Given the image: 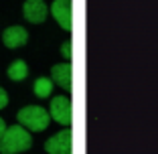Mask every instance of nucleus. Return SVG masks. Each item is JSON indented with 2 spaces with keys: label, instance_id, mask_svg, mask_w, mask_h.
Masks as SVG:
<instances>
[{
  "label": "nucleus",
  "instance_id": "1",
  "mask_svg": "<svg viewBox=\"0 0 158 154\" xmlns=\"http://www.w3.org/2000/svg\"><path fill=\"white\" fill-rule=\"evenodd\" d=\"M31 146H33V136L20 124L6 128L4 136L0 138V152L2 154H20L27 152Z\"/></svg>",
  "mask_w": 158,
  "mask_h": 154
},
{
  "label": "nucleus",
  "instance_id": "2",
  "mask_svg": "<svg viewBox=\"0 0 158 154\" xmlns=\"http://www.w3.org/2000/svg\"><path fill=\"white\" fill-rule=\"evenodd\" d=\"M16 120L28 132H43V130L49 128L51 114H47V110L41 106H27L16 114Z\"/></svg>",
  "mask_w": 158,
  "mask_h": 154
},
{
  "label": "nucleus",
  "instance_id": "3",
  "mask_svg": "<svg viewBox=\"0 0 158 154\" xmlns=\"http://www.w3.org/2000/svg\"><path fill=\"white\" fill-rule=\"evenodd\" d=\"M51 118L61 124V126H69L71 118H73V107H71V99L65 95H57L51 102V110H49Z\"/></svg>",
  "mask_w": 158,
  "mask_h": 154
},
{
  "label": "nucleus",
  "instance_id": "4",
  "mask_svg": "<svg viewBox=\"0 0 158 154\" xmlns=\"http://www.w3.org/2000/svg\"><path fill=\"white\" fill-rule=\"evenodd\" d=\"M71 146H73V132L65 128L47 140L45 150L49 154H71Z\"/></svg>",
  "mask_w": 158,
  "mask_h": 154
},
{
  "label": "nucleus",
  "instance_id": "5",
  "mask_svg": "<svg viewBox=\"0 0 158 154\" xmlns=\"http://www.w3.org/2000/svg\"><path fill=\"white\" fill-rule=\"evenodd\" d=\"M51 14L53 19L59 23V27L67 33L73 28V8H71V0H55L51 4Z\"/></svg>",
  "mask_w": 158,
  "mask_h": 154
},
{
  "label": "nucleus",
  "instance_id": "6",
  "mask_svg": "<svg viewBox=\"0 0 158 154\" xmlns=\"http://www.w3.org/2000/svg\"><path fill=\"white\" fill-rule=\"evenodd\" d=\"M23 14L28 23L41 24V23H45L47 14H49V8H47V4L43 0H27L23 4Z\"/></svg>",
  "mask_w": 158,
  "mask_h": 154
},
{
  "label": "nucleus",
  "instance_id": "7",
  "mask_svg": "<svg viewBox=\"0 0 158 154\" xmlns=\"http://www.w3.org/2000/svg\"><path fill=\"white\" fill-rule=\"evenodd\" d=\"M28 41V33L24 27H19V24H14V27H8L2 33V43H4V47L8 49H19V47H24Z\"/></svg>",
  "mask_w": 158,
  "mask_h": 154
},
{
  "label": "nucleus",
  "instance_id": "8",
  "mask_svg": "<svg viewBox=\"0 0 158 154\" xmlns=\"http://www.w3.org/2000/svg\"><path fill=\"white\" fill-rule=\"evenodd\" d=\"M51 79H53V83H57L59 87L71 89V81H73V67H71L69 61L53 65V69H51Z\"/></svg>",
  "mask_w": 158,
  "mask_h": 154
},
{
  "label": "nucleus",
  "instance_id": "9",
  "mask_svg": "<svg viewBox=\"0 0 158 154\" xmlns=\"http://www.w3.org/2000/svg\"><path fill=\"white\" fill-rule=\"evenodd\" d=\"M8 77L12 81H23V79H27V75H28V65H27V61H23V59H16L14 63H10V67H8Z\"/></svg>",
  "mask_w": 158,
  "mask_h": 154
},
{
  "label": "nucleus",
  "instance_id": "10",
  "mask_svg": "<svg viewBox=\"0 0 158 154\" xmlns=\"http://www.w3.org/2000/svg\"><path fill=\"white\" fill-rule=\"evenodd\" d=\"M33 91H35L37 98H49L51 91H53V79H47V77H39V79H35Z\"/></svg>",
  "mask_w": 158,
  "mask_h": 154
},
{
  "label": "nucleus",
  "instance_id": "11",
  "mask_svg": "<svg viewBox=\"0 0 158 154\" xmlns=\"http://www.w3.org/2000/svg\"><path fill=\"white\" fill-rule=\"evenodd\" d=\"M61 53H63V55H65V59H71V41H65L63 43V47H61Z\"/></svg>",
  "mask_w": 158,
  "mask_h": 154
},
{
  "label": "nucleus",
  "instance_id": "12",
  "mask_svg": "<svg viewBox=\"0 0 158 154\" xmlns=\"http://www.w3.org/2000/svg\"><path fill=\"white\" fill-rule=\"evenodd\" d=\"M6 106H8V94L0 87V110H2V107H6Z\"/></svg>",
  "mask_w": 158,
  "mask_h": 154
},
{
  "label": "nucleus",
  "instance_id": "13",
  "mask_svg": "<svg viewBox=\"0 0 158 154\" xmlns=\"http://www.w3.org/2000/svg\"><path fill=\"white\" fill-rule=\"evenodd\" d=\"M4 132H6V124H4V120L0 118V138L4 136Z\"/></svg>",
  "mask_w": 158,
  "mask_h": 154
}]
</instances>
